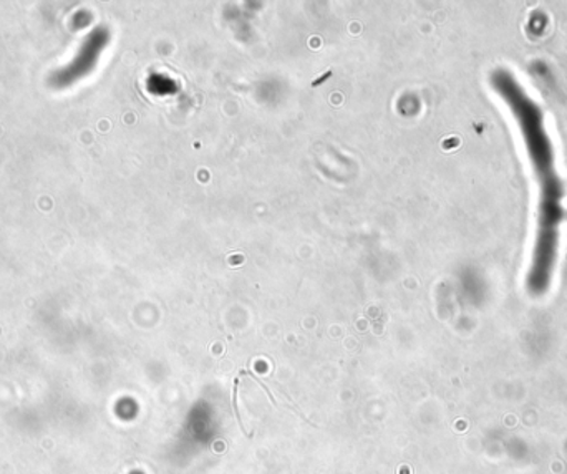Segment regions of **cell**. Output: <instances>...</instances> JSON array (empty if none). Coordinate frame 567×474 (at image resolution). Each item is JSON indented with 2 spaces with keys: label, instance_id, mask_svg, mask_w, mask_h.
<instances>
[{
  "label": "cell",
  "instance_id": "cell-1",
  "mask_svg": "<svg viewBox=\"0 0 567 474\" xmlns=\"http://www.w3.org/2000/svg\"><path fill=\"white\" fill-rule=\"evenodd\" d=\"M493 85L496 92L505 99L506 105L515 113L525 136L529 158L535 165L536 175L542 186V202H539L538 246H536V264L542 267L553 262L558 244V228L563 219L561 185L556 178L555 156L551 143L543 126L542 110L525 90L513 79L512 73L498 70L493 75Z\"/></svg>",
  "mask_w": 567,
  "mask_h": 474
}]
</instances>
